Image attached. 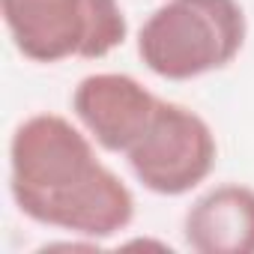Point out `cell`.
I'll return each mask as SVG.
<instances>
[{"label": "cell", "instance_id": "cell-1", "mask_svg": "<svg viewBox=\"0 0 254 254\" xmlns=\"http://www.w3.org/2000/svg\"><path fill=\"white\" fill-rule=\"evenodd\" d=\"M9 194L36 224L99 242L135 218V194L96 153V141L60 114L27 117L9 141Z\"/></svg>", "mask_w": 254, "mask_h": 254}, {"label": "cell", "instance_id": "cell-2", "mask_svg": "<svg viewBox=\"0 0 254 254\" xmlns=\"http://www.w3.org/2000/svg\"><path fill=\"white\" fill-rule=\"evenodd\" d=\"M248 36L239 0H165L138 30V57L165 81L227 69Z\"/></svg>", "mask_w": 254, "mask_h": 254}, {"label": "cell", "instance_id": "cell-3", "mask_svg": "<svg viewBox=\"0 0 254 254\" xmlns=\"http://www.w3.org/2000/svg\"><path fill=\"white\" fill-rule=\"evenodd\" d=\"M0 12L15 51L42 66L102 60L129 36L120 0H0Z\"/></svg>", "mask_w": 254, "mask_h": 254}, {"label": "cell", "instance_id": "cell-4", "mask_svg": "<svg viewBox=\"0 0 254 254\" xmlns=\"http://www.w3.org/2000/svg\"><path fill=\"white\" fill-rule=\"evenodd\" d=\"M218 144L209 123L180 105L159 102L147 132L126 153L135 180L159 197H183L197 189L215 168Z\"/></svg>", "mask_w": 254, "mask_h": 254}, {"label": "cell", "instance_id": "cell-5", "mask_svg": "<svg viewBox=\"0 0 254 254\" xmlns=\"http://www.w3.org/2000/svg\"><path fill=\"white\" fill-rule=\"evenodd\" d=\"M159 96L126 72H93L72 90V114L108 153H129L159 108Z\"/></svg>", "mask_w": 254, "mask_h": 254}, {"label": "cell", "instance_id": "cell-6", "mask_svg": "<svg viewBox=\"0 0 254 254\" xmlns=\"http://www.w3.org/2000/svg\"><path fill=\"white\" fill-rule=\"evenodd\" d=\"M183 236L197 254H254V189L221 183L203 191L183 218Z\"/></svg>", "mask_w": 254, "mask_h": 254}]
</instances>
